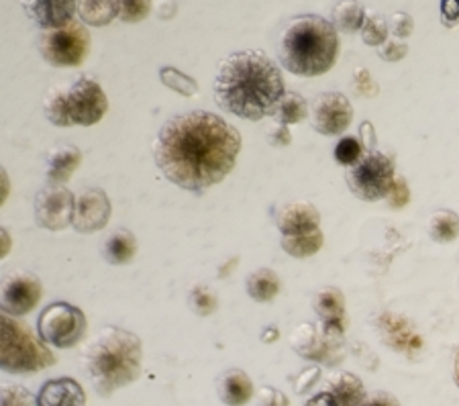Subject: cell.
I'll return each mask as SVG.
<instances>
[{"instance_id": "cell-1", "label": "cell", "mask_w": 459, "mask_h": 406, "mask_svg": "<svg viewBox=\"0 0 459 406\" xmlns=\"http://www.w3.org/2000/svg\"><path fill=\"white\" fill-rule=\"evenodd\" d=\"M241 135L223 117L192 110L176 115L153 142V160L178 188L203 194L233 172Z\"/></svg>"}, {"instance_id": "cell-2", "label": "cell", "mask_w": 459, "mask_h": 406, "mask_svg": "<svg viewBox=\"0 0 459 406\" xmlns=\"http://www.w3.org/2000/svg\"><path fill=\"white\" fill-rule=\"evenodd\" d=\"M284 94L282 72L264 51H235L219 64L214 100L227 113L247 121H262L273 115Z\"/></svg>"}, {"instance_id": "cell-3", "label": "cell", "mask_w": 459, "mask_h": 406, "mask_svg": "<svg viewBox=\"0 0 459 406\" xmlns=\"http://www.w3.org/2000/svg\"><path fill=\"white\" fill-rule=\"evenodd\" d=\"M276 51L280 64L294 76H323L337 62V29L318 14H300L282 29Z\"/></svg>"}, {"instance_id": "cell-4", "label": "cell", "mask_w": 459, "mask_h": 406, "mask_svg": "<svg viewBox=\"0 0 459 406\" xmlns=\"http://www.w3.org/2000/svg\"><path fill=\"white\" fill-rule=\"evenodd\" d=\"M84 372L99 396H110L142 376V339L121 327H105L82 353Z\"/></svg>"}, {"instance_id": "cell-5", "label": "cell", "mask_w": 459, "mask_h": 406, "mask_svg": "<svg viewBox=\"0 0 459 406\" xmlns=\"http://www.w3.org/2000/svg\"><path fill=\"white\" fill-rule=\"evenodd\" d=\"M108 110V99L102 86L91 76H80L70 86L51 88L43 100L46 119L56 127H92Z\"/></svg>"}, {"instance_id": "cell-6", "label": "cell", "mask_w": 459, "mask_h": 406, "mask_svg": "<svg viewBox=\"0 0 459 406\" xmlns=\"http://www.w3.org/2000/svg\"><path fill=\"white\" fill-rule=\"evenodd\" d=\"M56 364L43 339H37L23 321L3 313L0 319V366L6 374H33Z\"/></svg>"}, {"instance_id": "cell-7", "label": "cell", "mask_w": 459, "mask_h": 406, "mask_svg": "<svg viewBox=\"0 0 459 406\" xmlns=\"http://www.w3.org/2000/svg\"><path fill=\"white\" fill-rule=\"evenodd\" d=\"M37 48L49 65L72 68V65L82 64L91 54V33L82 19H74L62 27L43 29Z\"/></svg>"}, {"instance_id": "cell-8", "label": "cell", "mask_w": 459, "mask_h": 406, "mask_svg": "<svg viewBox=\"0 0 459 406\" xmlns=\"http://www.w3.org/2000/svg\"><path fill=\"white\" fill-rule=\"evenodd\" d=\"M396 178L394 158L377 150H368L358 164L347 168L345 182L359 201L376 203L386 198Z\"/></svg>"}, {"instance_id": "cell-9", "label": "cell", "mask_w": 459, "mask_h": 406, "mask_svg": "<svg viewBox=\"0 0 459 406\" xmlns=\"http://www.w3.org/2000/svg\"><path fill=\"white\" fill-rule=\"evenodd\" d=\"M86 329V315L78 307L62 300L43 308L37 321V333L48 345H54L57 350H68L82 341Z\"/></svg>"}, {"instance_id": "cell-10", "label": "cell", "mask_w": 459, "mask_h": 406, "mask_svg": "<svg viewBox=\"0 0 459 406\" xmlns=\"http://www.w3.org/2000/svg\"><path fill=\"white\" fill-rule=\"evenodd\" d=\"M76 211V198L62 184H48L37 192L35 198V223L48 231H62L70 227Z\"/></svg>"}, {"instance_id": "cell-11", "label": "cell", "mask_w": 459, "mask_h": 406, "mask_svg": "<svg viewBox=\"0 0 459 406\" xmlns=\"http://www.w3.org/2000/svg\"><path fill=\"white\" fill-rule=\"evenodd\" d=\"M313 129L321 135H342L353 121V107L350 99L342 92H321L310 108Z\"/></svg>"}, {"instance_id": "cell-12", "label": "cell", "mask_w": 459, "mask_h": 406, "mask_svg": "<svg viewBox=\"0 0 459 406\" xmlns=\"http://www.w3.org/2000/svg\"><path fill=\"white\" fill-rule=\"evenodd\" d=\"M113 206L105 190L86 188L76 196V211H74L72 227L78 233H96L105 229Z\"/></svg>"}, {"instance_id": "cell-13", "label": "cell", "mask_w": 459, "mask_h": 406, "mask_svg": "<svg viewBox=\"0 0 459 406\" xmlns=\"http://www.w3.org/2000/svg\"><path fill=\"white\" fill-rule=\"evenodd\" d=\"M41 298V282L31 274H14L3 288V313L25 316L37 307Z\"/></svg>"}, {"instance_id": "cell-14", "label": "cell", "mask_w": 459, "mask_h": 406, "mask_svg": "<svg viewBox=\"0 0 459 406\" xmlns=\"http://www.w3.org/2000/svg\"><path fill=\"white\" fill-rule=\"evenodd\" d=\"M27 17L39 29H56L76 17L80 0H21Z\"/></svg>"}, {"instance_id": "cell-15", "label": "cell", "mask_w": 459, "mask_h": 406, "mask_svg": "<svg viewBox=\"0 0 459 406\" xmlns=\"http://www.w3.org/2000/svg\"><path fill=\"white\" fill-rule=\"evenodd\" d=\"M313 308L318 315V319L323 321V333L335 339L345 333L347 324V315H345V298L343 294L337 290V288H323V290L316 292L313 300Z\"/></svg>"}, {"instance_id": "cell-16", "label": "cell", "mask_w": 459, "mask_h": 406, "mask_svg": "<svg viewBox=\"0 0 459 406\" xmlns=\"http://www.w3.org/2000/svg\"><path fill=\"white\" fill-rule=\"evenodd\" d=\"M366 393L361 382L347 372H337L325 384V390L310 398L308 404H364Z\"/></svg>"}, {"instance_id": "cell-17", "label": "cell", "mask_w": 459, "mask_h": 406, "mask_svg": "<svg viewBox=\"0 0 459 406\" xmlns=\"http://www.w3.org/2000/svg\"><path fill=\"white\" fill-rule=\"evenodd\" d=\"M276 220L278 231L282 235H294V233H305L318 229L321 225V212L316 211L315 204L307 201H294L282 204L273 215Z\"/></svg>"}, {"instance_id": "cell-18", "label": "cell", "mask_w": 459, "mask_h": 406, "mask_svg": "<svg viewBox=\"0 0 459 406\" xmlns=\"http://www.w3.org/2000/svg\"><path fill=\"white\" fill-rule=\"evenodd\" d=\"M37 401L41 406H82L86 393L74 378H56L43 384Z\"/></svg>"}, {"instance_id": "cell-19", "label": "cell", "mask_w": 459, "mask_h": 406, "mask_svg": "<svg viewBox=\"0 0 459 406\" xmlns=\"http://www.w3.org/2000/svg\"><path fill=\"white\" fill-rule=\"evenodd\" d=\"M80 161H82V151L74 145H59L56 150L49 151L48 166H46V178L51 184H64L68 182L74 172H76Z\"/></svg>"}, {"instance_id": "cell-20", "label": "cell", "mask_w": 459, "mask_h": 406, "mask_svg": "<svg viewBox=\"0 0 459 406\" xmlns=\"http://www.w3.org/2000/svg\"><path fill=\"white\" fill-rule=\"evenodd\" d=\"M137 255V238L127 229H117L102 246V257L113 265L129 263Z\"/></svg>"}, {"instance_id": "cell-21", "label": "cell", "mask_w": 459, "mask_h": 406, "mask_svg": "<svg viewBox=\"0 0 459 406\" xmlns=\"http://www.w3.org/2000/svg\"><path fill=\"white\" fill-rule=\"evenodd\" d=\"M254 396V382L243 370H229L221 376V398L225 404H246Z\"/></svg>"}, {"instance_id": "cell-22", "label": "cell", "mask_w": 459, "mask_h": 406, "mask_svg": "<svg viewBox=\"0 0 459 406\" xmlns=\"http://www.w3.org/2000/svg\"><path fill=\"white\" fill-rule=\"evenodd\" d=\"M325 243L321 229H313V231L305 233H294V235H282L280 239V246L290 257L296 260H307V257H313L318 254Z\"/></svg>"}, {"instance_id": "cell-23", "label": "cell", "mask_w": 459, "mask_h": 406, "mask_svg": "<svg viewBox=\"0 0 459 406\" xmlns=\"http://www.w3.org/2000/svg\"><path fill=\"white\" fill-rule=\"evenodd\" d=\"M121 13L118 0H80L78 14L86 25L91 27H107L113 23Z\"/></svg>"}, {"instance_id": "cell-24", "label": "cell", "mask_w": 459, "mask_h": 406, "mask_svg": "<svg viewBox=\"0 0 459 406\" xmlns=\"http://www.w3.org/2000/svg\"><path fill=\"white\" fill-rule=\"evenodd\" d=\"M282 290V280L270 268H259L247 278V294L255 302H272Z\"/></svg>"}, {"instance_id": "cell-25", "label": "cell", "mask_w": 459, "mask_h": 406, "mask_svg": "<svg viewBox=\"0 0 459 406\" xmlns=\"http://www.w3.org/2000/svg\"><path fill=\"white\" fill-rule=\"evenodd\" d=\"M331 337L323 333V337L316 335V331L310 324H302V327L294 333V350L308 359H327Z\"/></svg>"}, {"instance_id": "cell-26", "label": "cell", "mask_w": 459, "mask_h": 406, "mask_svg": "<svg viewBox=\"0 0 459 406\" xmlns=\"http://www.w3.org/2000/svg\"><path fill=\"white\" fill-rule=\"evenodd\" d=\"M366 21V9L358 0H342L333 9V25L342 33H358Z\"/></svg>"}, {"instance_id": "cell-27", "label": "cell", "mask_w": 459, "mask_h": 406, "mask_svg": "<svg viewBox=\"0 0 459 406\" xmlns=\"http://www.w3.org/2000/svg\"><path fill=\"white\" fill-rule=\"evenodd\" d=\"M382 327L384 333H386V339L390 341L392 347L396 350H417L420 347V339L417 333H412L409 323L401 316H382Z\"/></svg>"}, {"instance_id": "cell-28", "label": "cell", "mask_w": 459, "mask_h": 406, "mask_svg": "<svg viewBox=\"0 0 459 406\" xmlns=\"http://www.w3.org/2000/svg\"><path fill=\"white\" fill-rule=\"evenodd\" d=\"M272 117L278 123L284 125L305 123L308 117V102L305 100V96H300L299 92H286L282 99H280Z\"/></svg>"}, {"instance_id": "cell-29", "label": "cell", "mask_w": 459, "mask_h": 406, "mask_svg": "<svg viewBox=\"0 0 459 406\" xmlns=\"http://www.w3.org/2000/svg\"><path fill=\"white\" fill-rule=\"evenodd\" d=\"M429 238L437 243H451L459 238V217L454 211H435L429 219Z\"/></svg>"}, {"instance_id": "cell-30", "label": "cell", "mask_w": 459, "mask_h": 406, "mask_svg": "<svg viewBox=\"0 0 459 406\" xmlns=\"http://www.w3.org/2000/svg\"><path fill=\"white\" fill-rule=\"evenodd\" d=\"M160 80H161V84L169 88V91H174L180 96H186V99L198 94L196 80L188 76V73L180 72L178 68H172V65H164V68L160 70Z\"/></svg>"}, {"instance_id": "cell-31", "label": "cell", "mask_w": 459, "mask_h": 406, "mask_svg": "<svg viewBox=\"0 0 459 406\" xmlns=\"http://www.w3.org/2000/svg\"><path fill=\"white\" fill-rule=\"evenodd\" d=\"M359 33H361V39H364L366 46L382 48L384 43H386L388 33H390L388 19L382 17V14H377V13H369V14H366V21H364V25H361Z\"/></svg>"}, {"instance_id": "cell-32", "label": "cell", "mask_w": 459, "mask_h": 406, "mask_svg": "<svg viewBox=\"0 0 459 406\" xmlns=\"http://www.w3.org/2000/svg\"><path fill=\"white\" fill-rule=\"evenodd\" d=\"M188 305H190L192 313H195V315L211 316V315L217 313L219 297L211 290V288L195 286L188 294Z\"/></svg>"}, {"instance_id": "cell-33", "label": "cell", "mask_w": 459, "mask_h": 406, "mask_svg": "<svg viewBox=\"0 0 459 406\" xmlns=\"http://www.w3.org/2000/svg\"><path fill=\"white\" fill-rule=\"evenodd\" d=\"M368 147L364 142H359V137H343L335 147V160L337 164L345 168H351L364 158Z\"/></svg>"}, {"instance_id": "cell-34", "label": "cell", "mask_w": 459, "mask_h": 406, "mask_svg": "<svg viewBox=\"0 0 459 406\" xmlns=\"http://www.w3.org/2000/svg\"><path fill=\"white\" fill-rule=\"evenodd\" d=\"M118 3H121L118 17L125 23H142L152 13V0H118Z\"/></svg>"}, {"instance_id": "cell-35", "label": "cell", "mask_w": 459, "mask_h": 406, "mask_svg": "<svg viewBox=\"0 0 459 406\" xmlns=\"http://www.w3.org/2000/svg\"><path fill=\"white\" fill-rule=\"evenodd\" d=\"M0 404H39V401L19 384H6V386H3V393H0Z\"/></svg>"}, {"instance_id": "cell-36", "label": "cell", "mask_w": 459, "mask_h": 406, "mask_svg": "<svg viewBox=\"0 0 459 406\" xmlns=\"http://www.w3.org/2000/svg\"><path fill=\"white\" fill-rule=\"evenodd\" d=\"M353 91L358 96H366V99H372L377 92H380V88L374 82L372 73H369L366 68H358L353 73Z\"/></svg>"}, {"instance_id": "cell-37", "label": "cell", "mask_w": 459, "mask_h": 406, "mask_svg": "<svg viewBox=\"0 0 459 406\" xmlns=\"http://www.w3.org/2000/svg\"><path fill=\"white\" fill-rule=\"evenodd\" d=\"M388 204L392 209H403V206L409 204L411 201V190H409V184L403 178V176H396L394 184H392V188L388 192Z\"/></svg>"}, {"instance_id": "cell-38", "label": "cell", "mask_w": 459, "mask_h": 406, "mask_svg": "<svg viewBox=\"0 0 459 406\" xmlns=\"http://www.w3.org/2000/svg\"><path fill=\"white\" fill-rule=\"evenodd\" d=\"M388 25H390V33L398 37V39H406V37H411L414 31V21L411 14H406V13L390 14Z\"/></svg>"}, {"instance_id": "cell-39", "label": "cell", "mask_w": 459, "mask_h": 406, "mask_svg": "<svg viewBox=\"0 0 459 406\" xmlns=\"http://www.w3.org/2000/svg\"><path fill=\"white\" fill-rule=\"evenodd\" d=\"M409 54V46L398 37H392V39H386V43L380 48V57L384 62H401Z\"/></svg>"}, {"instance_id": "cell-40", "label": "cell", "mask_w": 459, "mask_h": 406, "mask_svg": "<svg viewBox=\"0 0 459 406\" xmlns=\"http://www.w3.org/2000/svg\"><path fill=\"white\" fill-rule=\"evenodd\" d=\"M290 125H284V123H278L273 125V127L268 131V143L273 147H286L292 143V133H290Z\"/></svg>"}, {"instance_id": "cell-41", "label": "cell", "mask_w": 459, "mask_h": 406, "mask_svg": "<svg viewBox=\"0 0 459 406\" xmlns=\"http://www.w3.org/2000/svg\"><path fill=\"white\" fill-rule=\"evenodd\" d=\"M459 21V0H441V23L455 27Z\"/></svg>"}, {"instance_id": "cell-42", "label": "cell", "mask_w": 459, "mask_h": 406, "mask_svg": "<svg viewBox=\"0 0 459 406\" xmlns=\"http://www.w3.org/2000/svg\"><path fill=\"white\" fill-rule=\"evenodd\" d=\"M257 401H259V402H268V404H288L286 396L273 393L272 388H262V390H259V393H257Z\"/></svg>"}, {"instance_id": "cell-43", "label": "cell", "mask_w": 459, "mask_h": 406, "mask_svg": "<svg viewBox=\"0 0 459 406\" xmlns=\"http://www.w3.org/2000/svg\"><path fill=\"white\" fill-rule=\"evenodd\" d=\"M155 13H158L160 19H172L176 14V3L174 0H160L158 4H155Z\"/></svg>"}, {"instance_id": "cell-44", "label": "cell", "mask_w": 459, "mask_h": 406, "mask_svg": "<svg viewBox=\"0 0 459 406\" xmlns=\"http://www.w3.org/2000/svg\"><path fill=\"white\" fill-rule=\"evenodd\" d=\"M9 249H11V235L6 229H3V257L9 255Z\"/></svg>"}, {"instance_id": "cell-45", "label": "cell", "mask_w": 459, "mask_h": 406, "mask_svg": "<svg viewBox=\"0 0 459 406\" xmlns=\"http://www.w3.org/2000/svg\"><path fill=\"white\" fill-rule=\"evenodd\" d=\"M6 194H9V176H6V172L3 169V203H4Z\"/></svg>"}, {"instance_id": "cell-46", "label": "cell", "mask_w": 459, "mask_h": 406, "mask_svg": "<svg viewBox=\"0 0 459 406\" xmlns=\"http://www.w3.org/2000/svg\"><path fill=\"white\" fill-rule=\"evenodd\" d=\"M455 382H457V388H459V351L455 356Z\"/></svg>"}]
</instances>
